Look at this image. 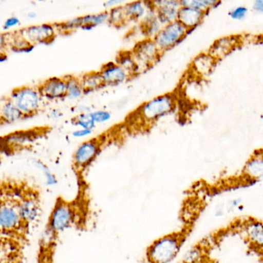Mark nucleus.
<instances>
[{"instance_id": "obj_23", "label": "nucleus", "mask_w": 263, "mask_h": 263, "mask_svg": "<svg viewBox=\"0 0 263 263\" xmlns=\"http://www.w3.org/2000/svg\"><path fill=\"white\" fill-rule=\"evenodd\" d=\"M116 63L120 65L123 69H126L132 77L139 74H138L137 63L133 57L132 51H123V52H120V54L117 56Z\"/></svg>"}, {"instance_id": "obj_3", "label": "nucleus", "mask_w": 263, "mask_h": 263, "mask_svg": "<svg viewBox=\"0 0 263 263\" xmlns=\"http://www.w3.org/2000/svg\"><path fill=\"white\" fill-rule=\"evenodd\" d=\"M102 151V142L99 138H91L80 144L72 155V167L78 180V190L88 189L84 172L97 160Z\"/></svg>"}, {"instance_id": "obj_14", "label": "nucleus", "mask_w": 263, "mask_h": 263, "mask_svg": "<svg viewBox=\"0 0 263 263\" xmlns=\"http://www.w3.org/2000/svg\"><path fill=\"white\" fill-rule=\"evenodd\" d=\"M206 13L203 11L198 10L189 6H181L178 13L177 20L190 32L202 23Z\"/></svg>"}, {"instance_id": "obj_28", "label": "nucleus", "mask_w": 263, "mask_h": 263, "mask_svg": "<svg viewBox=\"0 0 263 263\" xmlns=\"http://www.w3.org/2000/svg\"><path fill=\"white\" fill-rule=\"evenodd\" d=\"M90 115L96 125L106 123L112 118V114L106 110H96V111H91Z\"/></svg>"}, {"instance_id": "obj_19", "label": "nucleus", "mask_w": 263, "mask_h": 263, "mask_svg": "<svg viewBox=\"0 0 263 263\" xmlns=\"http://www.w3.org/2000/svg\"><path fill=\"white\" fill-rule=\"evenodd\" d=\"M238 40L236 37H225L216 40L210 47L209 54L216 60L222 58L228 54L237 44Z\"/></svg>"}, {"instance_id": "obj_10", "label": "nucleus", "mask_w": 263, "mask_h": 263, "mask_svg": "<svg viewBox=\"0 0 263 263\" xmlns=\"http://www.w3.org/2000/svg\"><path fill=\"white\" fill-rule=\"evenodd\" d=\"M43 99L57 100L66 97V82L65 77H51L37 86Z\"/></svg>"}, {"instance_id": "obj_11", "label": "nucleus", "mask_w": 263, "mask_h": 263, "mask_svg": "<svg viewBox=\"0 0 263 263\" xmlns=\"http://www.w3.org/2000/svg\"><path fill=\"white\" fill-rule=\"evenodd\" d=\"M104 86H116L131 79L132 76L116 62H109L103 65L100 71Z\"/></svg>"}, {"instance_id": "obj_12", "label": "nucleus", "mask_w": 263, "mask_h": 263, "mask_svg": "<svg viewBox=\"0 0 263 263\" xmlns=\"http://www.w3.org/2000/svg\"><path fill=\"white\" fill-rule=\"evenodd\" d=\"M152 3L156 9L158 19L163 26L177 20L178 13L181 7L180 2L176 0H160Z\"/></svg>"}, {"instance_id": "obj_30", "label": "nucleus", "mask_w": 263, "mask_h": 263, "mask_svg": "<svg viewBox=\"0 0 263 263\" xmlns=\"http://www.w3.org/2000/svg\"><path fill=\"white\" fill-rule=\"evenodd\" d=\"M20 24V20L18 17L11 16L8 18L3 24V29L4 30H9L15 26H18Z\"/></svg>"}, {"instance_id": "obj_18", "label": "nucleus", "mask_w": 263, "mask_h": 263, "mask_svg": "<svg viewBox=\"0 0 263 263\" xmlns=\"http://www.w3.org/2000/svg\"><path fill=\"white\" fill-rule=\"evenodd\" d=\"M163 25L160 23L154 6L148 10L143 20L141 21V30L143 33L145 39L153 40L155 37L159 33Z\"/></svg>"}, {"instance_id": "obj_13", "label": "nucleus", "mask_w": 263, "mask_h": 263, "mask_svg": "<svg viewBox=\"0 0 263 263\" xmlns=\"http://www.w3.org/2000/svg\"><path fill=\"white\" fill-rule=\"evenodd\" d=\"M246 240L253 249L263 250V222L258 219H247L242 225Z\"/></svg>"}, {"instance_id": "obj_2", "label": "nucleus", "mask_w": 263, "mask_h": 263, "mask_svg": "<svg viewBox=\"0 0 263 263\" xmlns=\"http://www.w3.org/2000/svg\"><path fill=\"white\" fill-rule=\"evenodd\" d=\"M182 226L155 239L145 252L146 263H171L179 256L194 230L197 217L181 216Z\"/></svg>"}, {"instance_id": "obj_1", "label": "nucleus", "mask_w": 263, "mask_h": 263, "mask_svg": "<svg viewBox=\"0 0 263 263\" xmlns=\"http://www.w3.org/2000/svg\"><path fill=\"white\" fill-rule=\"evenodd\" d=\"M43 204V191L37 184L0 178V263H26Z\"/></svg>"}, {"instance_id": "obj_32", "label": "nucleus", "mask_w": 263, "mask_h": 263, "mask_svg": "<svg viewBox=\"0 0 263 263\" xmlns=\"http://www.w3.org/2000/svg\"><path fill=\"white\" fill-rule=\"evenodd\" d=\"M8 47L7 37L6 32H0V54L6 52V49Z\"/></svg>"}, {"instance_id": "obj_21", "label": "nucleus", "mask_w": 263, "mask_h": 263, "mask_svg": "<svg viewBox=\"0 0 263 263\" xmlns=\"http://www.w3.org/2000/svg\"><path fill=\"white\" fill-rule=\"evenodd\" d=\"M6 33V37H7L8 46H10L12 51H15L16 52H32V49L35 47V46L28 43L22 37L18 30L14 32H9L11 35L10 37H9L7 32Z\"/></svg>"}, {"instance_id": "obj_27", "label": "nucleus", "mask_w": 263, "mask_h": 263, "mask_svg": "<svg viewBox=\"0 0 263 263\" xmlns=\"http://www.w3.org/2000/svg\"><path fill=\"white\" fill-rule=\"evenodd\" d=\"M72 125L82 129L93 131L97 125L92 120L90 113H80L72 120Z\"/></svg>"}, {"instance_id": "obj_25", "label": "nucleus", "mask_w": 263, "mask_h": 263, "mask_svg": "<svg viewBox=\"0 0 263 263\" xmlns=\"http://www.w3.org/2000/svg\"><path fill=\"white\" fill-rule=\"evenodd\" d=\"M181 6H189L198 10L207 12L213 8L217 7L221 2L216 0H180Z\"/></svg>"}, {"instance_id": "obj_9", "label": "nucleus", "mask_w": 263, "mask_h": 263, "mask_svg": "<svg viewBox=\"0 0 263 263\" xmlns=\"http://www.w3.org/2000/svg\"><path fill=\"white\" fill-rule=\"evenodd\" d=\"M108 22V11L89 14L57 23L60 32H70L77 29L90 30Z\"/></svg>"}, {"instance_id": "obj_6", "label": "nucleus", "mask_w": 263, "mask_h": 263, "mask_svg": "<svg viewBox=\"0 0 263 263\" xmlns=\"http://www.w3.org/2000/svg\"><path fill=\"white\" fill-rule=\"evenodd\" d=\"M189 33L188 29L176 20L162 26L159 33L153 38V41L163 54L183 41Z\"/></svg>"}, {"instance_id": "obj_20", "label": "nucleus", "mask_w": 263, "mask_h": 263, "mask_svg": "<svg viewBox=\"0 0 263 263\" xmlns=\"http://www.w3.org/2000/svg\"><path fill=\"white\" fill-rule=\"evenodd\" d=\"M243 174L250 182H256L263 178V154H254L247 162Z\"/></svg>"}, {"instance_id": "obj_5", "label": "nucleus", "mask_w": 263, "mask_h": 263, "mask_svg": "<svg viewBox=\"0 0 263 263\" xmlns=\"http://www.w3.org/2000/svg\"><path fill=\"white\" fill-rule=\"evenodd\" d=\"M24 118L33 117L43 107V98L35 86H23L15 88L9 95Z\"/></svg>"}, {"instance_id": "obj_29", "label": "nucleus", "mask_w": 263, "mask_h": 263, "mask_svg": "<svg viewBox=\"0 0 263 263\" xmlns=\"http://www.w3.org/2000/svg\"><path fill=\"white\" fill-rule=\"evenodd\" d=\"M248 9L245 7V6H237V7L232 9V10L229 12V15H230V16L231 17L232 19L235 20H243V19L247 16V14H248Z\"/></svg>"}, {"instance_id": "obj_33", "label": "nucleus", "mask_w": 263, "mask_h": 263, "mask_svg": "<svg viewBox=\"0 0 263 263\" xmlns=\"http://www.w3.org/2000/svg\"><path fill=\"white\" fill-rule=\"evenodd\" d=\"M125 4V2L120 1V0H109L104 3V6L106 8H109V9L112 8L118 7V6H123Z\"/></svg>"}, {"instance_id": "obj_4", "label": "nucleus", "mask_w": 263, "mask_h": 263, "mask_svg": "<svg viewBox=\"0 0 263 263\" xmlns=\"http://www.w3.org/2000/svg\"><path fill=\"white\" fill-rule=\"evenodd\" d=\"M176 95L165 94L150 99L140 105L136 111V117L145 125H153L176 110Z\"/></svg>"}, {"instance_id": "obj_31", "label": "nucleus", "mask_w": 263, "mask_h": 263, "mask_svg": "<svg viewBox=\"0 0 263 263\" xmlns=\"http://www.w3.org/2000/svg\"><path fill=\"white\" fill-rule=\"evenodd\" d=\"M92 131L90 130L82 129V128H77V130L72 132V136L77 138H83V137H88L92 134Z\"/></svg>"}, {"instance_id": "obj_24", "label": "nucleus", "mask_w": 263, "mask_h": 263, "mask_svg": "<svg viewBox=\"0 0 263 263\" xmlns=\"http://www.w3.org/2000/svg\"><path fill=\"white\" fill-rule=\"evenodd\" d=\"M65 79L66 82V97L78 99L84 94L80 78L72 76H67Z\"/></svg>"}, {"instance_id": "obj_7", "label": "nucleus", "mask_w": 263, "mask_h": 263, "mask_svg": "<svg viewBox=\"0 0 263 263\" xmlns=\"http://www.w3.org/2000/svg\"><path fill=\"white\" fill-rule=\"evenodd\" d=\"M133 57L138 66V74L153 66L162 55L155 42L151 39H145L139 42L133 48Z\"/></svg>"}, {"instance_id": "obj_17", "label": "nucleus", "mask_w": 263, "mask_h": 263, "mask_svg": "<svg viewBox=\"0 0 263 263\" xmlns=\"http://www.w3.org/2000/svg\"><path fill=\"white\" fill-rule=\"evenodd\" d=\"M216 60L209 52L199 54L191 63L192 72L197 77H205L213 71Z\"/></svg>"}, {"instance_id": "obj_8", "label": "nucleus", "mask_w": 263, "mask_h": 263, "mask_svg": "<svg viewBox=\"0 0 263 263\" xmlns=\"http://www.w3.org/2000/svg\"><path fill=\"white\" fill-rule=\"evenodd\" d=\"M18 32L28 43L33 46L52 43L60 32L57 24L52 23H43L27 26L22 28Z\"/></svg>"}, {"instance_id": "obj_22", "label": "nucleus", "mask_w": 263, "mask_h": 263, "mask_svg": "<svg viewBox=\"0 0 263 263\" xmlns=\"http://www.w3.org/2000/svg\"><path fill=\"white\" fill-rule=\"evenodd\" d=\"M84 94L93 92L104 86L100 72H90L84 74L80 78Z\"/></svg>"}, {"instance_id": "obj_26", "label": "nucleus", "mask_w": 263, "mask_h": 263, "mask_svg": "<svg viewBox=\"0 0 263 263\" xmlns=\"http://www.w3.org/2000/svg\"><path fill=\"white\" fill-rule=\"evenodd\" d=\"M108 23L114 26H121L128 23L123 6L108 10Z\"/></svg>"}, {"instance_id": "obj_38", "label": "nucleus", "mask_w": 263, "mask_h": 263, "mask_svg": "<svg viewBox=\"0 0 263 263\" xmlns=\"http://www.w3.org/2000/svg\"><path fill=\"white\" fill-rule=\"evenodd\" d=\"M0 125H1V122H0Z\"/></svg>"}, {"instance_id": "obj_15", "label": "nucleus", "mask_w": 263, "mask_h": 263, "mask_svg": "<svg viewBox=\"0 0 263 263\" xmlns=\"http://www.w3.org/2000/svg\"><path fill=\"white\" fill-rule=\"evenodd\" d=\"M24 118L23 114L11 100L9 96L0 99V122L3 124H12Z\"/></svg>"}, {"instance_id": "obj_36", "label": "nucleus", "mask_w": 263, "mask_h": 263, "mask_svg": "<svg viewBox=\"0 0 263 263\" xmlns=\"http://www.w3.org/2000/svg\"><path fill=\"white\" fill-rule=\"evenodd\" d=\"M8 57L7 55H6V52H3V54H0V63H3V62H6L7 60Z\"/></svg>"}, {"instance_id": "obj_35", "label": "nucleus", "mask_w": 263, "mask_h": 263, "mask_svg": "<svg viewBox=\"0 0 263 263\" xmlns=\"http://www.w3.org/2000/svg\"><path fill=\"white\" fill-rule=\"evenodd\" d=\"M62 116H63V114H62L61 111L58 109L51 110L50 112H49V117L52 119H58L61 117Z\"/></svg>"}, {"instance_id": "obj_37", "label": "nucleus", "mask_w": 263, "mask_h": 263, "mask_svg": "<svg viewBox=\"0 0 263 263\" xmlns=\"http://www.w3.org/2000/svg\"><path fill=\"white\" fill-rule=\"evenodd\" d=\"M37 16V14L35 13V12H28L27 14V17L29 19H32V20H33V19H35V17Z\"/></svg>"}, {"instance_id": "obj_16", "label": "nucleus", "mask_w": 263, "mask_h": 263, "mask_svg": "<svg viewBox=\"0 0 263 263\" xmlns=\"http://www.w3.org/2000/svg\"><path fill=\"white\" fill-rule=\"evenodd\" d=\"M153 7L152 2L135 1L123 5L128 22L142 21L150 9Z\"/></svg>"}, {"instance_id": "obj_34", "label": "nucleus", "mask_w": 263, "mask_h": 263, "mask_svg": "<svg viewBox=\"0 0 263 263\" xmlns=\"http://www.w3.org/2000/svg\"><path fill=\"white\" fill-rule=\"evenodd\" d=\"M253 8L256 12H262L263 13V0H256L253 3Z\"/></svg>"}]
</instances>
